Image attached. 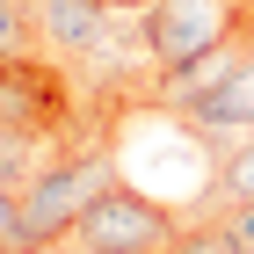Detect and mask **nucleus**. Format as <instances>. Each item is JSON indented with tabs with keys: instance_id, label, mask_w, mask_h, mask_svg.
Listing matches in <instances>:
<instances>
[{
	"instance_id": "6e6552de",
	"label": "nucleus",
	"mask_w": 254,
	"mask_h": 254,
	"mask_svg": "<svg viewBox=\"0 0 254 254\" xmlns=\"http://www.w3.org/2000/svg\"><path fill=\"white\" fill-rule=\"evenodd\" d=\"M218 211H240V203H254V131L233 138L225 153H218V189H211Z\"/></svg>"
},
{
	"instance_id": "9b49d317",
	"label": "nucleus",
	"mask_w": 254,
	"mask_h": 254,
	"mask_svg": "<svg viewBox=\"0 0 254 254\" xmlns=\"http://www.w3.org/2000/svg\"><path fill=\"white\" fill-rule=\"evenodd\" d=\"M0 254H22V203H15V189H0Z\"/></svg>"
},
{
	"instance_id": "ddd939ff",
	"label": "nucleus",
	"mask_w": 254,
	"mask_h": 254,
	"mask_svg": "<svg viewBox=\"0 0 254 254\" xmlns=\"http://www.w3.org/2000/svg\"><path fill=\"white\" fill-rule=\"evenodd\" d=\"M65 254H87V247H65Z\"/></svg>"
},
{
	"instance_id": "f8f14e48",
	"label": "nucleus",
	"mask_w": 254,
	"mask_h": 254,
	"mask_svg": "<svg viewBox=\"0 0 254 254\" xmlns=\"http://www.w3.org/2000/svg\"><path fill=\"white\" fill-rule=\"evenodd\" d=\"M117 7H145V0H117Z\"/></svg>"
},
{
	"instance_id": "f03ea898",
	"label": "nucleus",
	"mask_w": 254,
	"mask_h": 254,
	"mask_svg": "<svg viewBox=\"0 0 254 254\" xmlns=\"http://www.w3.org/2000/svg\"><path fill=\"white\" fill-rule=\"evenodd\" d=\"M175 233H182V211H175V203L145 196L138 182H109V189L80 211L73 247H87V254H167Z\"/></svg>"
},
{
	"instance_id": "f257e3e1",
	"label": "nucleus",
	"mask_w": 254,
	"mask_h": 254,
	"mask_svg": "<svg viewBox=\"0 0 254 254\" xmlns=\"http://www.w3.org/2000/svg\"><path fill=\"white\" fill-rule=\"evenodd\" d=\"M109 182H124L117 145H51L44 167L15 189V203H22V254H59V247H73L80 211H87Z\"/></svg>"
},
{
	"instance_id": "39448f33",
	"label": "nucleus",
	"mask_w": 254,
	"mask_h": 254,
	"mask_svg": "<svg viewBox=\"0 0 254 254\" xmlns=\"http://www.w3.org/2000/svg\"><path fill=\"white\" fill-rule=\"evenodd\" d=\"M189 124L211 138L218 153H225L233 138L254 131V51H247V65H240V73H225L211 95H196V102H189Z\"/></svg>"
},
{
	"instance_id": "20e7f679",
	"label": "nucleus",
	"mask_w": 254,
	"mask_h": 254,
	"mask_svg": "<svg viewBox=\"0 0 254 254\" xmlns=\"http://www.w3.org/2000/svg\"><path fill=\"white\" fill-rule=\"evenodd\" d=\"M0 124H22V131H59L65 124V87L51 80L44 59L0 65Z\"/></svg>"
},
{
	"instance_id": "1a4fd4ad",
	"label": "nucleus",
	"mask_w": 254,
	"mask_h": 254,
	"mask_svg": "<svg viewBox=\"0 0 254 254\" xmlns=\"http://www.w3.org/2000/svg\"><path fill=\"white\" fill-rule=\"evenodd\" d=\"M44 37H37V0H0V65H22L37 59Z\"/></svg>"
},
{
	"instance_id": "7ed1b4c3",
	"label": "nucleus",
	"mask_w": 254,
	"mask_h": 254,
	"mask_svg": "<svg viewBox=\"0 0 254 254\" xmlns=\"http://www.w3.org/2000/svg\"><path fill=\"white\" fill-rule=\"evenodd\" d=\"M138 15H145V44H153L160 73L254 37V0H145Z\"/></svg>"
},
{
	"instance_id": "0eeeda50",
	"label": "nucleus",
	"mask_w": 254,
	"mask_h": 254,
	"mask_svg": "<svg viewBox=\"0 0 254 254\" xmlns=\"http://www.w3.org/2000/svg\"><path fill=\"white\" fill-rule=\"evenodd\" d=\"M167 254H254V247L233 225V211H196V218H182V233H175Z\"/></svg>"
},
{
	"instance_id": "9d476101",
	"label": "nucleus",
	"mask_w": 254,
	"mask_h": 254,
	"mask_svg": "<svg viewBox=\"0 0 254 254\" xmlns=\"http://www.w3.org/2000/svg\"><path fill=\"white\" fill-rule=\"evenodd\" d=\"M44 167V131H22V124H0V189H22V182Z\"/></svg>"
},
{
	"instance_id": "423d86ee",
	"label": "nucleus",
	"mask_w": 254,
	"mask_h": 254,
	"mask_svg": "<svg viewBox=\"0 0 254 254\" xmlns=\"http://www.w3.org/2000/svg\"><path fill=\"white\" fill-rule=\"evenodd\" d=\"M109 7H117V0H37V37H44V51L80 59V51L102 37Z\"/></svg>"
}]
</instances>
